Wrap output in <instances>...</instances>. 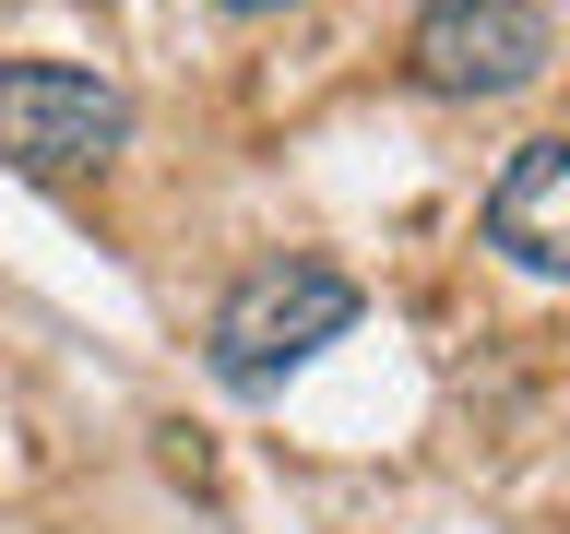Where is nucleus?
<instances>
[{"label": "nucleus", "instance_id": "nucleus-4", "mask_svg": "<svg viewBox=\"0 0 570 534\" xmlns=\"http://www.w3.org/2000/svg\"><path fill=\"white\" fill-rule=\"evenodd\" d=\"M488 249L511 274H534V285L570 274V142L559 131L511 142V167H499V190H488Z\"/></svg>", "mask_w": 570, "mask_h": 534}, {"label": "nucleus", "instance_id": "nucleus-2", "mask_svg": "<svg viewBox=\"0 0 570 534\" xmlns=\"http://www.w3.org/2000/svg\"><path fill=\"white\" fill-rule=\"evenodd\" d=\"M131 142V96L96 60H0V155L24 178H83Z\"/></svg>", "mask_w": 570, "mask_h": 534}, {"label": "nucleus", "instance_id": "nucleus-1", "mask_svg": "<svg viewBox=\"0 0 570 534\" xmlns=\"http://www.w3.org/2000/svg\"><path fill=\"white\" fill-rule=\"evenodd\" d=\"M345 320H356V285L333 274V261H262V274H238L226 309H214V380L226 392H274L285 368H309Z\"/></svg>", "mask_w": 570, "mask_h": 534}, {"label": "nucleus", "instance_id": "nucleus-5", "mask_svg": "<svg viewBox=\"0 0 570 534\" xmlns=\"http://www.w3.org/2000/svg\"><path fill=\"white\" fill-rule=\"evenodd\" d=\"M214 12H238V24H262V12H285V0H214Z\"/></svg>", "mask_w": 570, "mask_h": 534}, {"label": "nucleus", "instance_id": "nucleus-3", "mask_svg": "<svg viewBox=\"0 0 570 534\" xmlns=\"http://www.w3.org/2000/svg\"><path fill=\"white\" fill-rule=\"evenodd\" d=\"M404 60H416L428 96L499 107V96H523V83H547L559 24H547V0H428L416 36H404Z\"/></svg>", "mask_w": 570, "mask_h": 534}]
</instances>
